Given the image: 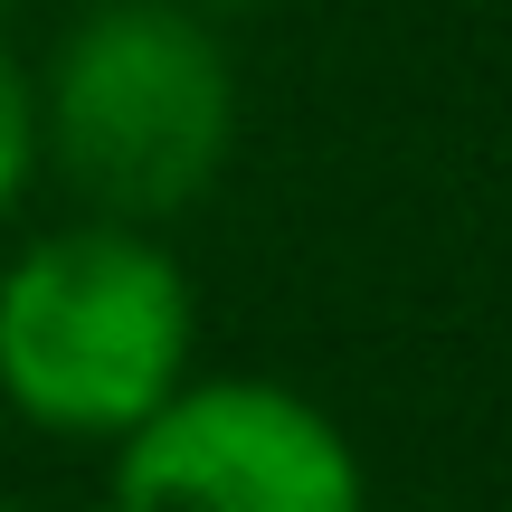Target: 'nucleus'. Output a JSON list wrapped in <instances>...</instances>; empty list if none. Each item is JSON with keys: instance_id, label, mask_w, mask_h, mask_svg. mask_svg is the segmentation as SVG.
I'll return each instance as SVG.
<instances>
[{"instance_id": "5", "label": "nucleus", "mask_w": 512, "mask_h": 512, "mask_svg": "<svg viewBox=\"0 0 512 512\" xmlns=\"http://www.w3.org/2000/svg\"><path fill=\"white\" fill-rule=\"evenodd\" d=\"M200 10H256V0H200Z\"/></svg>"}, {"instance_id": "2", "label": "nucleus", "mask_w": 512, "mask_h": 512, "mask_svg": "<svg viewBox=\"0 0 512 512\" xmlns=\"http://www.w3.org/2000/svg\"><path fill=\"white\" fill-rule=\"evenodd\" d=\"M190 370V285L133 219L19 247L0 275V399L48 437H124Z\"/></svg>"}, {"instance_id": "6", "label": "nucleus", "mask_w": 512, "mask_h": 512, "mask_svg": "<svg viewBox=\"0 0 512 512\" xmlns=\"http://www.w3.org/2000/svg\"><path fill=\"white\" fill-rule=\"evenodd\" d=\"M0 512H10V503H0Z\"/></svg>"}, {"instance_id": "1", "label": "nucleus", "mask_w": 512, "mask_h": 512, "mask_svg": "<svg viewBox=\"0 0 512 512\" xmlns=\"http://www.w3.org/2000/svg\"><path fill=\"white\" fill-rule=\"evenodd\" d=\"M238 143V76L190 0H95L38 86V152L105 219H171Z\"/></svg>"}, {"instance_id": "4", "label": "nucleus", "mask_w": 512, "mask_h": 512, "mask_svg": "<svg viewBox=\"0 0 512 512\" xmlns=\"http://www.w3.org/2000/svg\"><path fill=\"white\" fill-rule=\"evenodd\" d=\"M29 171H38V86L10 48H0V219L29 200Z\"/></svg>"}, {"instance_id": "3", "label": "nucleus", "mask_w": 512, "mask_h": 512, "mask_svg": "<svg viewBox=\"0 0 512 512\" xmlns=\"http://www.w3.org/2000/svg\"><path fill=\"white\" fill-rule=\"evenodd\" d=\"M114 512H361V456L285 380H200L114 437Z\"/></svg>"}]
</instances>
